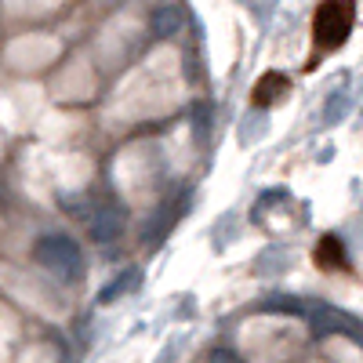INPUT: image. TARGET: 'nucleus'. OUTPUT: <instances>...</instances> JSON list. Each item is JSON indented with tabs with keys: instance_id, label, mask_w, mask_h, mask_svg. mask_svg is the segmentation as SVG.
I'll return each instance as SVG.
<instances>
[{
	"instance_id": "423d86ee",
	"label": "nucleus",
	"mask_w": 363,
	"mask_h": 363,
	"mask_svg": "<svg viewBox=\"0 0 363 363\" xmlns=\"http://www.w3.org/2000/svg\"><path fill=\"white\" fill-rule=\"evenodd\" d=\"M316 258H320V265H327V262H342V244H338V236H323V244H320Z\"/></svg>"
},
{
	"instance_id": "20e7f679",
	"label": "nucleus",
	"mask_w": 363,
	"mask_h": 363,
	"mask_svg": "<svg viewBox=\"0 0 363 363\" xmlns=\"http://www.w3.org/2000/svg\"><path fill=\"white\" fill-rule=\"evenodd\" d=\"M153 37H174L178 29H182V15L174 11V8H160V11H153Z\"/></svg>"
},
{
	"instance_id": "f257e3e1",
	"label": "nucleus",
	"mask_w": 363,
	"mask_h": 363,
	"mask_svg": "<svg viewBox=\"0 0 363 363\" xmlns=\"http://www.w3.org/2000/svg\"><path fill=\"white\" fill-rule=\"evenodd\" d=\"M33 255H37V262L48 272H55V277H62V280H77L84 272V255H80V247L73 244L69 236H58V233L40 236Z\"/></svg>"
},
{
	"instance_id": "39448f33",
	"label": "nucleus",
	"mask_w": 363,
	"mask_h": 363,
	"mask_svg": "<svg viewBox=\"0 0 363 363\" xmlns=\"http://www.w3.org/2000/svg\"><path fill=\"white\" fill-rule=\"evenodd\" d=\"M272 91H287V80H284L280 73H269V77H262V80H258V87H255V102H258V106L272 102V99H277Z\"/></svg>"
},
{
	"instance_id": "7ed1b4c3",
	"label": "nucleus",
	"mask_w": 363,
	"mask_h": 363,
	"mask_svg": "<svg viewBox=\"0 0 363 363\" xmlns=\"http://www.w3.org/2000/svg\"><path fill=\"white\" fill-rule=\"evenodd\" d=\"M87 229H91V236H95L99 244H109V240H116V236H120L124 222H120V211L102 207V211H95V218L87 222Z\"/></svg>"
},
{
	"instance_id": "0eeeda50",
	"label": "nucleus",
	"mask_w": 363,
	"mask_h": 363,
	"mask_svg": "<svg viewBox=\"0 0 363 363\" xmlns=\"http://www.w3.org/2000/svg\"><path fill=\"white\" fill-rule=\"evenodd\" d=\"M135 284H138V272H135V269H131V272H128V277H116V284H113V287H106V291H102V301H113V298H116V294H120V291H131V287H135Z\"/></svg>"
},
{
	"instance_id": "f03ea898",
	"label": "nucleus",
	"mask_w": 363,
	"mask_h": 363,
	"mask_svg": "<svg viewBox=\"0 0 363 363\" xmlns=\"http://www.w3.org/2000/svg\"><path fill=\"white\" fill-rule=\"evenodd\" d=\"M313 29H316V44L327 51L345 44L349 29H352V4L349 0H327V4H320Z\"/></svg>"
}]
</instances>
